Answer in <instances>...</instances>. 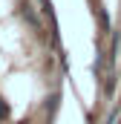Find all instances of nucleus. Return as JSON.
Segmentation results:
<instances>
[{
  "mask_svg": "<svg viewBox=\"0 0 121 124\" xmlns=\"http://www.w3.org/2000/svg\"><path fill=\"white\" fill-rule=\"evenodd\" d=\"M6 116H9V104H6V101H3V98H0V121H3V118H6Z\"/></svg>",
  "mask_w": 121,
  "mask_h": 124,
  "instance_id": "obj_1",
  "label": "nucleus"
},
{
  "mask_svg": "<svg viewBox=\"0 0 121 124\" xmlns=\"http://www.w3.org/2000/svg\"><path fill=\"white\" fill-rule=\"evenodd\" d=\"M118 107H121V101H118Z\"/></svg>",
  "mask_w": 121,
  "mask_h": 124,
  "instance_id": "obj_3",
  "label": "nucleus"
},
{
  "mask_svg": "<svg viewBox=\"0 0 121 124\" xmlns=\"http://www.w3.org/2000/svg\"><path fill=\"white\" fill-rule=\"evenodd\" d=\"M104 124H115V113H110V116H107V121Z\"/></svg>",
  "mask_w": 121,
  "mask_h": 124,
  "instance_id": "obj_2",
  "label": "nucleus"
}]
</instances>
